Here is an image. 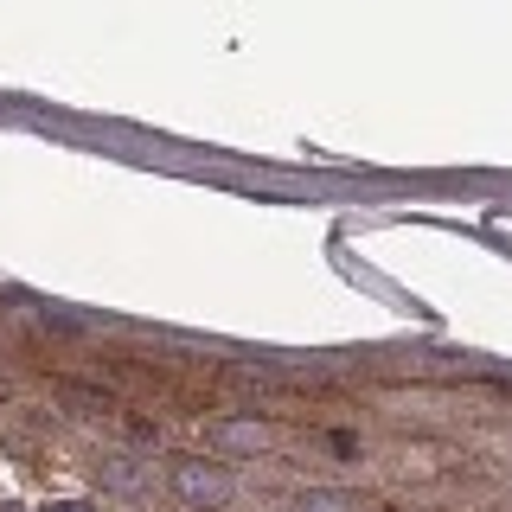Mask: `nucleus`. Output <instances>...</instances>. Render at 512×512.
<instances>
[{"instance_id": "7ed1b4c3", "label": "nucleus", "mask_w": 512, "mask_h": 512, "mask_svg": "<svg viewBox=\"0 0 512 512\" xmlns=\"http://www.w3.org/2000/svg\"><path fill=\"white\" fill-rule=\"evenodd\" d=\"M301 512H340V493H308Z\"/></svg>"}, {"instance_id": "f03ea898", "label": "nucleus", "mask_w": 512, "mask_h": 512, "mask_svg": "<svg viewBox=\"0 0 512 512\" xmlns=\"http://www.w3.org/2000/svg\"><path fill=\"white\" fill-rule=\"evenodd\" d=\"M224 442H237V448H250V442H263V429H256V423H231V429H224Z\"/></svg>"}, {"instance_id": "39448f33", "label": "nucleus", "mask_w": 512, "mask_h": 512, "mask_svg": "<svg viewBox=\"0 0 512 512\" xmlns=\"http://www.w3.org/2000/svg\"><path fill=\"white\" fill-rule=\"evenodd\" d=\"M0 512H13V506H0Z\"/></svg>"}, {"instance_id": "f257e3e1", "label": "nucleus", "mask_w": 512, "mask_h": 512, "mask_svg": "<svg viewBox=\"0 0 512 512\" xmlns=\"http://www.w3.org/2000/svg\"><path fill=\"white\" fill-rule=\"evenodd\" d=\"M173 493H180L186 506H224L231 500V474H218L212 461H199V455H180L173 461Z\"/></svg>"}, {"instance_id": "20e7f679", "label": "nucleus", "mask_w": 512, "mask_h": 512, "mask_svg": "<svg viewBox=\"0 0 512 512\" xmlns=\"http://www.w3.org/2000/svg\"><path fill=\"white\" fill-rule=\"evenodd\" d=\"M52 512H84V506H52Z\"/></svg>"}]
</instances>
